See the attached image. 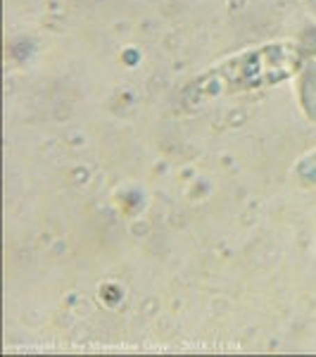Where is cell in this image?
<instances>
[{
	"label": "cell",
	"mask_w": 316,
	"mask_h": 357,
	"mask_svg": "<svg viewBox=\"0 0 316 357\" xmlns=\"http://www.w3.org/2000/svg\"><path fill=\"white\" fill-rule=\"evenodd\" d=\"M292 176L302 188L316 191V148L309 153H304L295 165H292Z\"/></svg>",
	"instance_id": "obj_3"
},
{
	"label": "cell",
	"mask_w": 316,
	"mask_h": 357,
	"mask_svg": "<svg viewBox=\"0 0 316 357\" xmlns=\"http://www.w3.org/2000/svg\"><path fill=\"white\" fill-rule=\"evenodd\" d=\"M307 60V50L297 41H271L245 48L214 62L186 82L181 89V105L186 110H200L226 98L274 89L295 79Z\"/></svg>",
	"instance_id": "obj_1"
},
{
	"label": "cell",
	"mask_w": 316,
	"mask_h": 357,
	"mask_svg": "<svg viewBox=\"0 0 316 357\" xmlns=\"http://www.w3.org/2000/svg\"><path fill=\"white\" fill-rule=\"evenodd\" d=\"M297 105L304 117L316 124V57H309L295 77Z\"/></svg>",
	"instance_id": "obj_2"
}]
</instances>
